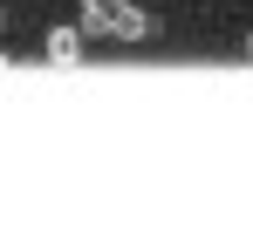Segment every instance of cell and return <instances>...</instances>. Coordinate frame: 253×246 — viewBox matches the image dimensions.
<instances>
[{"label": "cell", "mask_w": 253, "mask_h": 246, "mask_svg": "<svg viewBox=\"0 0 253 246\" xmlns=\"http://www.w3.org/2000/svg\"><path fill=\"white\" fill-rule=\"evenodd\" d=\"M42 55L55 62V69H69L76 55H83V28H48V41H42Z\"/></svg>", "instance_id": "cell-2"}, {"label": "cell", "mask_w": 253, "mask_h": 246, "mask_svg": "<svg viewBox=\"0 0 253 246\" xmlns=\"http://www.w3.org/2000/svg\"><path fill=\"white\" fill-rule=\"evenodd\" d=\"M0 28H7V14H0Z\"/></svg>", "instance_id": "cell-3"}, {"label": "cell", "mask_w": 253, "mask_h": 246, "mask_svg": "<svg viewBox=\"0 0 253 246\" xmlns=\"http://www.w3.org/2000/svg\"><path fill=\"white\" fill-rule=\"evenodd\" d=\"M247 55H253V41H247Z\"/></svg>", "instance_id": "cell-4"}, {"label": "cell", "mask_w": 253, "mask_h": 246, "mask_svg": "<svg viewBox=\"0 0 253 246\" xmlns=\"http://www.w3.org/2000/svg\"><path fill=\"white\" fill-rule=\"evenodd\" d=\"M83 35H110V41H144L151 14L137 0H83Z\"/></svg>", "instance_id": "cell-1"}]
</instances>
